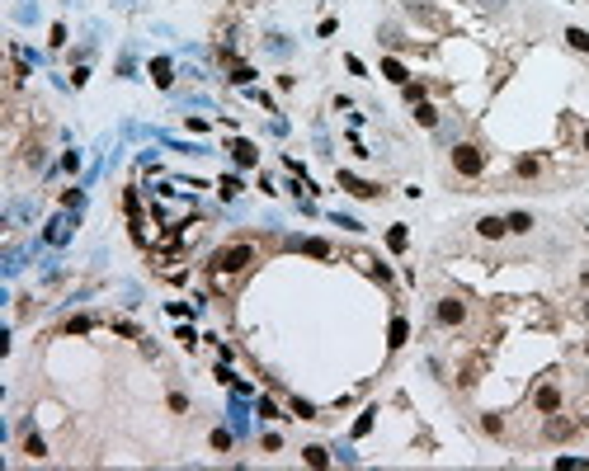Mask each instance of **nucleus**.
I'll use <instances>...</instances> for the list:
<instances>
[{"label":"nucleus","instance_id":"nucleus-22","mask_svg":"<svg viewBox=\"0 0 589 471\" xmlns=\"http://www.w3.org/2000/svg\"><path fill=\"white\" fill-rule=\"evenodd\" d=\"M293 415H297V419H311V415H316V410H311V405H307V401H293Z\"/></svg>","mask_w":589,"mask_h":471},{"label":"nucleus","instance_id":"nucleus-24","mask_svg":"<svg viewBox=\"0 0 589 471\" xmlns=\"http://www.w3.org/2000/svg\"><path fill=\"white\" fill-rule=\"evenodd\" d=\"M585 151H589V128H585Z\"/></svg>","mask_w":589,"mask_h":471},{"label":"nucleus","instance_id":"nucleus-9","mask_svg":"<svg viewBox=\"0 0 589 471\" xmlns=\"http://www.w3.org/2000/svg\"><path fill=\"white\" fill-rule=\"evenodd\" d=\"M505 227H509L514 236H528V231H533V217H528V212H509Z\"/></svg>","mask_w":589,"mask_h":471},{"label":"nucleus","instance_id":"nucleus-15","mask_svg":"<svg viewBox=\"0 0 589 471\" xmlns=\"http://www.w3.org/2000/svg\"><path fill=\"white\" fill-rule=\"evenodd\" d=\"M405 240H410L405 227H392V231H387V245H392V250H405Z\"/></svg>","mask_w":589,"mask_h":471},{"label":"nucleus","instance_id":"nucleus-10","mask_svg":"<svg viewBox=\"0 0 589 471\" xmlns=\"http://www.w3.org/2000/svg\"><path fill=\"white\" fill-rule=\"evenodd\" d=\"M231 156H236V165H255V160H260V151H255L250 142H236V146H231Z\"/></svg>","mask_w":589,"mask_h":471},{"label":"nucleus","instance_id":"nucleus-17","mask_svg":"<svg viewBox=\"0 0 589 471\" xmlns=\"http://www.w3.org/2000/svg\"><path fill=\"white\" fill-rule=\"evenodd\" d=\"M24 452H28V457H48V443H43V439H38V434H33V439H28V443H24Z\"/></svg>","mask_w":589,"mask_h":471},{"label":"nucleus","instance_id":"nucleus-13","mask_svg":"<svg viewBox=\"0 0 589 471\" xmlns=\"http://www.w3.org/2000/svg\"><path fill=\"white\" fill-rule=\"evenodd\" d=\"M547 434H552V439H570V434H575V424H570V419H552V424H547Z\"/></svg>","mask_w":589,"mask_h":471},{"label":"nucleus","instance_id":"nucleus-19","mask_svg":"<svg viewBox=\"0 0 589 471\" xmlns=\"http://www.w3.org/2000/svg\"><path fill=\"white\" fill-rule=\"evenodd\" d=\"M151 76H156V85L165 90V85H170V61H156V66H151Z\"/></svg>","mask_w":589,"mask_h":471},{"label":"nucleus","instance_id":"nucleus-18","mask_svg":"<svg viewBox=\"0 0 589 471\" xmlns=\"http://www.w3.org/2000/svg\"><path fill=\"white\" fill-rule=\"evenodd\" d=\"M213 448L217 452H231V434L226 429H213Z\"/></svg>","mask_w":589,"mask_h":471},{"label":"nucleus","instance_id":"nucleus-26","mask_svg":"<svg viewBox=\"0 0 589 471\" xmlns=\"http://www.w3.org/2000/svg\"><path fill=\"white\" fill-rule=\"evenodd\" d=\"M585 354H589V344H585Z\"/></svg>","mask_w":589,"mask_h":471},{"label":"nucleus","instance_id":"nucleus-25","mask_svg":"<svg viewBox=\"0 0 589 471\" xmlns=\"http://www.w3.org/2000/svg\"><path fill=\"white\" fill-rule=\"evenodd\" d=\"M585 320H589V302H585Z\"/></svg>","mask_w":589,"mask_h":471},{"label":"nucleus","instance_id":"nucleus-1","mask_svg":"<svg viewBox=\"0 0 589 471\" xmlns=\"http://www.w3.org/2000/svg\"><path fill=\"white\" fill-rule=\"evenodd\" d=\"M245 264H255V245H222V250H217L213 255V269L217 273H241Z\"/></svg>","mask_w":589,"mask_h":471},{"label":"nucleus","instance_id":"nucleus-5","mask_svg":"<svg viewBox=\"0 0 589 471\" xmlns=\"http://www.w3.org/2000/svg\"><path fill=\"white\" fill-rule=\"evenodd\" d=\"M340 189H349V193H354V198H377V193H382V189H377V184H368V180H358V175H340Z\"/></svg>","mask_w":589,"mask_h":471},{"label":"nucleus","instance_id":"nucleus-23","mask_svg":"<svg viewBox=\"0 0 589 471\" xmlns=\"http://www.w3.org/2000/svg\"><path fill=\"white\" fill-rule=\"evenodd\" d=\"M231 80H236V85H250V80H255V71H250V66H236V76H231Z\"/></svg>","mask_w":589,"mask_h":471},{"label":"nucleus","instance_id":"nucleus-11","mask_svg":"<svg viewBox=\"0 0 589 471\" xmlns=\"http://www.w3.org/2000/svg\"><path fill=\"white\" fill-rule=\"evenodd\" d=\"M566 43H570L575 52H589V33L585 28H566Z\"/></svg>","mask_w":589,"mask_h":471},{"label":"nucleus","instance_id":"nucleus-14","mask_svg":"<svg viewBox=\"0 0 589 471\" xmlns=\"http://www.w3.org/2000/svg\"><path fill=\"white\" fill-rule=\"evenodd\" d=\"M302 457H307V467H325V462H330L325 448H302Z\"/></svg>","mask_w":589,"mask_h":471},{"label":"nucleus","instance_id":"nucleus-7","mask_svg":"<svg viewBox=\"0 0 589 471\" xmlns=\"http://www.w3.org/2000/svg\"><path fill=\"white\" fill-rule=\"evenodd\" d=\"M382 76L392 80V85H410V71H405L396 57H387V61H382Z\"/></svg>","mask_w":589,"mask_h":471},{"label":"nucleus","instance_id":"nucleus-6","mask_svg":"<svg viewBox=\"0 0 589 471\" xmlns=\"http://www.w3.org/2000/svg\"><path fill=\"white\" fill-rule=\"evenodd\" d=\"M476 236H481V240H500V236H509L505 217H481V222H476Z\"/></svg>","mask_w":589,"mask_h":471},{"label":"nucleus","instance_id":"nucleus-21","mask_svg":"<svg viewBox=\"0 0 589 471\" xmlns=\"http://www.w3.org/2000/svg\"><path fill=\"white\" fill-rule=\"evenodd\" d=\"M307 255H316V260H325V255H330V245H325V240H307Z\"/></svg>","mask_w":589,"mask_h":471},{"label":"nucleus","instance_id":"nucleus-16","mask_svg":"<svg viewBox=\"0 0 589 471\" xmlns=\"http://www.w3.org/2000/svg\"><path fill=\"white\" fill-rule=\"evenodd\" d=\"M537 170H542V165H537V156H523V160H519V175H523V180H533Z\"/></svg>","mask_w":589,"mask_h":471},{"label":"nucleus","instance_id":"nucleus-2","mask_svg":"<svg viewBox=\"0 0 589 471\" xmlns=\"http://www.w3.org/2000/svg\"><path fill=\"white\" fill-rule=\"evenodd\" d=\"M453 170L457 175H467V180H476L485 170V151L476 146V142H457L453 146Z\"/></svg>","mask_w":589,"mask_h":471},{"label":"nucleus","instance_id":"nucleus-12","mask_svg":"<svg viewBox=\"0 0 589 471\" xmlns=\"http://www.w3.org/2000/svg\"><path fill=\"white\" fill-rule=\"evenodd\" d=\"M405 335H410V325H405L401 316H396V320H392V340H387V344H392V349H401V344H405Z\"/></svg>","mask_w":589,"mask_h":471},{"label":"nucleus","instance_id":"nucleus-20","mask_svg":"<svg viewBox=\"0 0 589 471\" xmlns=\"http://www.w3.org/2000/svg\"><path fill=\"white\" fill-rule=\"evenodd\" d=\"M481 429H485V434H505V419H500V415H485Z\"/></svg>","mask_w":589,"mask_h":471},{"label":"nucleus","instance_id":"nucleus-8","mask_svg":"<svg viewBox=\"0 0 589 471\" xmlns=\"http://www.w3.org/2000/svg\"><path fill=\"white\" fill-rule=\"evenodd\" d=\"M415 123H420V128H438V108L429 104V99H420V104H415Z\"/></svg>","mask_w":589,"mask_h":471},{"label":"nucleus","instance_id":"nucleus-4","mask_svg":"<svg viewBox=\"0 0 589 471\" xmlns=\"http://www.w3.org/2000/svg\"><path fill=\"white\" fill-rule=\"evenodd\" d=\"M462 320H467V302L443 297V302H438V325H462Z\"/></svg>","mask_w":589,"mask_h":471},{"label":"nucleus","instance_id":"nucleus-3","mask_svg":"<svg viewBox=\"0 0 589 471\" xmlns=\"http://www.w3.org/2000/svg\"><path fill=\"white\" fill-rule=\"evenodd\" d=\"M533 405H537V415H557V410H561V387H557V382H547V387H537Z\"/></svg>","mask_w":589,"mask_h":471}]
</instances>
